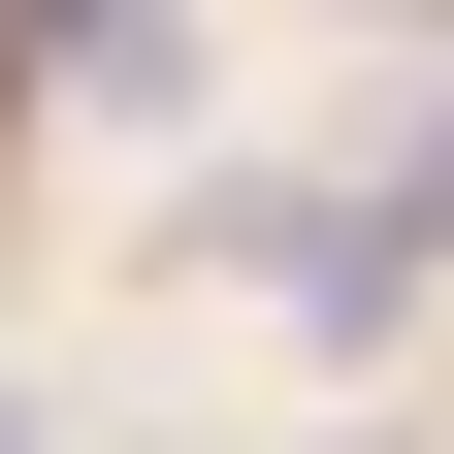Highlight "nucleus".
I'll return each instance as SVG.
<instances>
[{"label":"nucleus","mask_w":454,"mask_h":454,"mask_svg":"<svg viewBox=\"0 0 454 454\" xmlns=\"http://www.w3.org/2000/svg\"><path fill=\"white\" fill-rule=\"evenodd\" d=\"M357 33H454V0H357Z\"/></svg>","instance_id":"f257e3e1"}]
</instances>
